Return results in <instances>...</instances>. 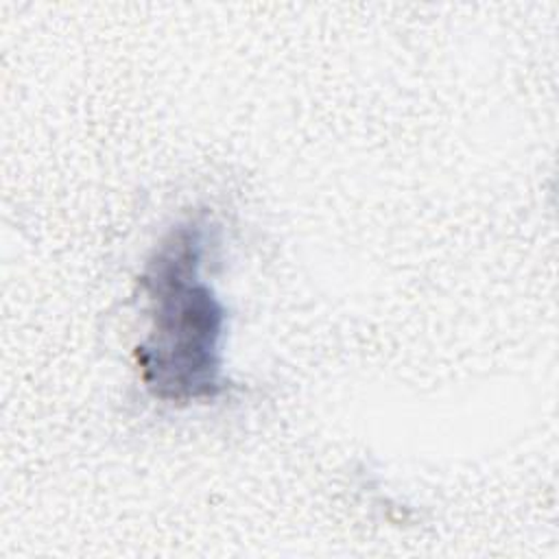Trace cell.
Wrapping results in <instances>:
<instances>
[{
	"label": "cell",
	"mask_w": 559,
	"mask_h": 559,
	"mask_svg": "<svg viewBox=\"0 0 559 559\" xmlns=\"http://www.w3.org/2000/svg\"><path fill=\"white\" fill-rule=\"evenodd\" d=\"M205 225H177L140 277L151 304V332L138 347L142 378L155 397L190 402L221 389L225 310L201 277Z\"/></svg>",
	"instance_id": "cell-1"
}]
</instances>
